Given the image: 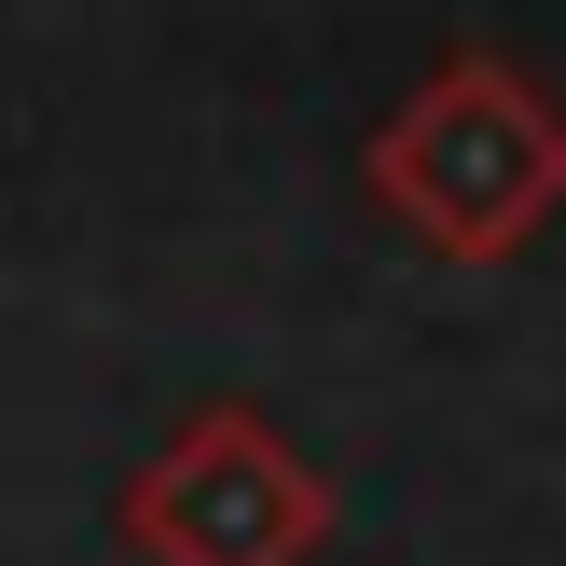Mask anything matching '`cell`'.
Returning a JSON list of instances; mask_svg holds the SVG:
<instances>
[{"label": "cell", "mask_w": 566, "mask_h": 566, "mask_svg": "<svg viewBox=\"0 0 566 566\" xmlns=\"http://www.w3.org/2000/svg\"><path fill=\"white\" fill-rule=\"evenodd\" d=\"M553 180H566V138L497 70H442L429 97L387 125V193H401L442 249H512L525 221L553 208Z\"/></svg>", "instance_id": "cell-1"}, {"label": "cell", "mask_w": 566, "mask_h": 566, "mask_svg": "<svg viewBox=\"0 0 566 566\" xmlns=\"http://www.w3.org/2000/svg\"><path fill=\"white\" fill-rule=\"evenodd\" d=\"M138 539L166 566H291L318 539V484H304L291 457H276L263 429H193L180 457L153 470V497H138Z\"/></svg>", "instance_id": "cell-2"}]
</instances>
